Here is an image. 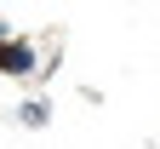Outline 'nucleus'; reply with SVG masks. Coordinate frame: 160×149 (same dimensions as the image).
<instances>
[{
  "label": "nucleus",
  "mask_w": 160,
  "mask_h": 149,
  "mask_svg": "<svg viewBox=\"0 0 160 149\" xmlns=\"http://www.w3.org/2000/svg\"><path fill=\"white\" fill-rule=\"evenodd\" d=\"M0 69H6V75H17V80H29L34 69H40V52L29 46V40H0Z\"/></svg>",
  "instance_id": "f257e3e1"
},
{
  "label": "nucleus",
  "mask_w": 160,
  "mask_h": 149,
  "mask_svg": "<svg viewBox=\"0 0 160 149\" xmlns=\"http://www.w3.org/2000/svg\"><path fill=\"white\" fill-rule=\"evenodd\" d=\"M46 115H52L46 103H23V109H17V120H23V126H46Z\"/></svg>",
  "instance_id": "f03ea898"
}]
</instances>
